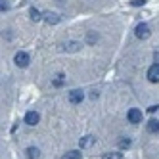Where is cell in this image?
Returning a JSON list of instances; mask_svg holds the SVG:
<instances>
[{"mask_svg": "<svg viewBox=\"0 0 159 159\" xmlns=\"http://www.w3.org/2000/svg\"><path fill=\"white\" fill-rule=\"evenodd\" d=\"M14 61H16L17 67H27V65H29V56H27L25 52H17L16 58H14Z\"/></svg>", "mask_w": 159, "mask_h": 159, "instance_id": "obj_1", "label": "cell"}, {"mask_svg": "<svg viewBox=\"0 0 159 159\" xmlns=\"http://www.w3.org/2000/svg\"><path fill=\"white\" fill-rule=\"evenodd\" d=\"M129 121H130L132 125H138V123H142V111H140V109H136V107L129 109Z\"/></svg>", "mask_w": 159, "mask_h": 159, "instance_id": "obj_2", "label": "cell"}, {"mask_svg": "<svg viewBox=\"0 0 159 159\" xmlns=\"http://www.w3.org/2000/svg\"><path fill=\"white\" fill-rule=\"evenodd\" d=\"M136 37H138V39H148V37H150V27H148L146 23H140V25H136Z\"/></svg>", "mask_w": 159, "mask_h": 159, "instance_id": "obj_3", "label": "cell"}, {"mask_svg": "<svg viewBox=\"0 0 159 159\" xmlns=\"http://www.w3.org/2000/svg\"><path fill=\"white\" fill-rule=\"evenodd\" d=\"M148 79H150L152 83H159V63L152 65L150 69H148Z\"/></svg>", "mask_w": 159, "mask_h": 159, "instance_id": "obj_4", "label": "cell"}, {"mask_svg": "<svg viewBox=\"0 0 159 159\" xmlns=\"http://www.w3.org/2000/svg\"><path fill=\"white\" fill-rule=\"evenodd\" d=\"M42 19L46 21L48 25H56V23H60V16H58V14H54V12H46V14H42Z\"/></svg>", "mask_w": 159, "mask_h": 159, "instance_id": "obj_5", "label": "cell"}, {"mask_svg": "<svg viewBox=\"0 0 159 159\" xmlns=\"http://www.w3.org/2000/svg\"><path fill=\"white\" fill-rule=\"evenodd\" d=\"M83 98H84L83 90H71V92H69V102H71V104H81Z\"/></svg>", "mask_w": 159, "mask_h": 159, "instance_id": "obj_6", "label": "cell"}, {"mask_svg": "<svg viewBox=\"0 0 159 159\" xmlns=\"http://www.w3.org/2000/svg\"><path fill=\"white\" fill-rule=\"evenodd\" d=\"M39 121H40V115H39L37 111H29L27 115H25V123H27V125H31V127H35Z\"/></svg>", "mask_w": 159, "mask_h": 159, "instance_id": "obj_7", "label": "cell"}, {"mask_svg": "<svg viewBox=\"0 0 159 159\" xmlns=\"http://www.w3.org/2000/svg\"><path fill=\"white\" fill-rule=\"evenodd\" d=\"M96 142V138H94V136H84V138H81V142H79V146H81V150H84V148H90V146H92Z\"/></svg>", "mask_w": 159, "mask_h": 159, "instance_id": "obj_8", "label": "cell"}, {"mask_svg": "<svg viewBox=\"0 0 159 159\" xmlns=\"http://www.w3.org/2000/svg\"><path fill=\"white\" fill-rule=\"evenodd\" d=\"M27 157L29 159H40V150L39 148H27Z\"/></svg>", "mask_w": 159, "mask_h": 159, "instance_id": "obj_9", "label": "cell"}, {"mask_svg": "<svg viewBox=\"0 0 159 159\" xmlns=\"http://www.w3.org/2000/svg\"><path fill=\"white\" fill-rule=\"evenodd\" d=\"M148 132H159V121L152 119V121H148Z\"/></svg>", "mask_w": 159, "mask_h": 159, "instance_id": "obj_10", "label": "cell"}, {"mask_svg": "<svg viewBox=\"0 0 159 159\" xmlns=\"http://www.w3.org/2000/svg\"><path fill=\"white\" fill-rule=\"evenodd\" d=\"M79 48H81V42H75V40L65 44V50H67V52H77Z\"/></svg>", "mask_w": 159, "mask_h": 159, "instance_id": "obj_11", "label": "cell"}, {"mask_svg": "<svg viewBox=\"0 0 159 159\" xmlns=\"http://www.w3.org/2000/svg\"><path fill=\"white\" fill-rule=\"evenodd\" d=\"M29 16H31V21H40V19H42V16H40V12H39L37 8H31Z\"/></svg>", "mask_w": 159, "mask_h": 159, "instance_id": "obj_12", "label": "cell"}, {"mask_svg": "<svg viewBox=\"0 0 159 159\" xmlns=\"http://www.w3.org/2000/svg\"><path fill=\"white\" fill-rule=\"evenodd\" d=\"M61 159H81V152H77V150H73V152H67Z\"/></svg>", "mask_w": 159, "mask_h": 159, "instance_id": "obj_13", "label": "cell"}, {"mask_svg": "<svg viewBox=\"0 0 159 159\" xmlns=\"http://www.w3.org/2000/svg\"><path fill=\"white\" fill-rule=\"evenodd\" d=\"M63 83H65V77H63V75H56V79H54L52 84H54V86H61Z\"/></svg>", "mask_w": 159, "mask_h": 159, "instance_id": "obj_14", "label": "cell"}, {"mask_svg": "<svg viewBox=\"0 0 159 159\" xmlns=\"http://www.w3.org/2000/svg\"><path fill=\"white\" fill-rule=\"evenodd\" d=\"M121 157H123V155H121V153H115V152H113V153H106V155H104V159H121Z\"/></svg>", "mask_w": 159, "mask_h": 159, "instance_id": "obj_15", "label": "cell"}, {"mask_svg": "<svg viewBox=\"0 0 159 159\" xmlns=\"http://www.w3.org/2000/svg\"><path fill=\"white\" fill-rule=\"evenodd\" d=\"M119 146H121V148H129V146H130V140H129V138H123V140L119 142Z\"/></svg>", "mask_w": 159, "mask_h": 159, "instance_id": "obj_16", "label": "cell"}, {"mask_svg": "<svg viewBox=\"0 0 159 159\" xmlns=\"http://www.w3.org/2000/svg\"><path fill=\"white\" fill-rule=\"evenodd\" d=\"M0 10H2V12H4V10H8V2H6V0L0 2Z\"/></svg>", "mask_w": 159, "mask_h": 159, "instance_id": "obj_17", "label": "cell"}, {"mask_svg": "<svg viewBox=\"0 0 159 159\" xmlns=\"http://www.w3.org/2000/svg\"><path fill=\"white\" fill-rule=\"evenodd\" d=\"M130 4H132V6H142V4H144V0H132Z\"/></svg>", "mask_w": 159, "mask_h": 159, "instance_id": "obj_18", "label": "cell"}, {"mask_svg": "<svg viewBox=\"0 0 159 159\" xmlns=\"http://www.w3.org/2000/svg\"><path fill=\"white\" fill-rule=\"evenodd\" d=\"M148 111H150V113H155V111H157V106H150V107H148Z\"/></svg>", "mask_w": 159, "mask_h": 159, "instance_id": "obj_19", "label": "cell"}]
</instances>
